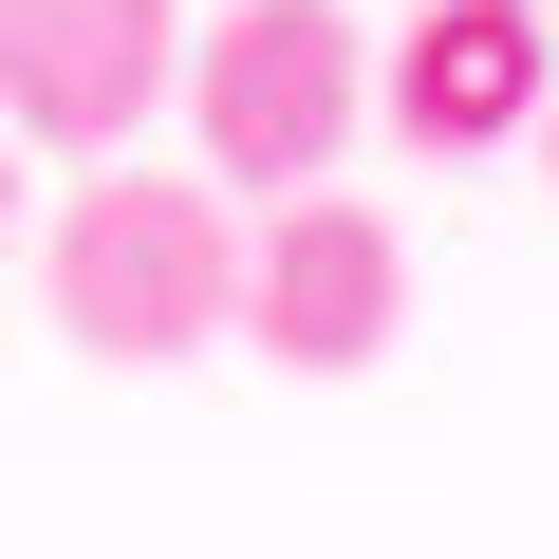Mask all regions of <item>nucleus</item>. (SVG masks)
<instances>
[{"mask_svg":"<svg viewBox=\"0 0 559 559\" xmlns=\"http://www.w3.org/2000/svg\"><path fill=\"white\" fill-rule=\"evenodd\" d=\"M38 280H57L75 355L168 373V355L242 336V205L205 168H75V205L38 224Z\"/></svg>","mask_w":559,"mask_h":559,"instance_id":"f257e3e1","label":"nucleus"},{"mask_svg":"<svg viewBox=\"0 0 559 559\" xmlns=\"http://www.w3.org/2000/svg\"><path fill=\"white\" fill-rule=\"evenodd\" d=\"M187 131H205V187H261V205L336 187V150L373 131L355 0H224V20H187Z\"/></svg>","mask_w":559,"mask_h":559,"instance_id":"f03ea898","label":"nucleus"},{"mask_svg":"<svg viewBox=\"0 0 559 559\" xmlns=\"http://www.w3.org/2000/svg\"><path fill=\"white\" fill-rule=\"evenodd\" d=\"M187 112V0H0V131L131 168V131Z\"/></svg>","mask_w":559,"mask_h":559,"instance_id":"7ed1b4c3","label":"nucleus"},{"mask_svg":"<svg viewBox=\"0 0 559 559\" xmlns=\"http://www.w3.org/2000/svg\"><path fill=\"white\" fill-rule=\"evenodd\" d=\"M242 336H261V373H373L411 336V242L355 187H299L242 242Z\"/></svg>","mask_w":559,"mask_h":559,"instance_id":"20e7f679","label":"nucleus"},{"mask_svg":"<svg viewBox=\"0 0 559 559\" xmlns=\"http://www.w3.org/2000/svg\"><path fill=\"white\" fill-rule=\"evenodd\" d=\"M540 94H559V20L540 0H411V38L373 75V112L411 150H522Z\"/></svg>","mask_w":559,"mask_h":559,"instance_id":"39448f33","label":"nucleus"},{"mask_svg":"<svg viewBox=\"0 0 559 559\" xmlns=\"http://www.w3.org/2000/svg\"><path fill=\"white\" fill-rule=\"evenodd\" d=\"M0 242H20V131H0Z\"/></svg>","mask_w":559,"mask_h":559,"instance_id":"423d86ee","label":"nucleus"},{"mask_svg":"<svg viewBox=\"0 0 559 559\" xmlns=\"http://www.w3.org/2000/svg\"><path fill=\"white\" fill-rule=\"evenodd\" d=\"M540 168H559V94H540Z\"/></svg>","mask_w":559,"mask_h":559,"instance_id":"0eeeda50","label":"nucleus"},{"mask_svg":"<svg viewBox=\"0 0 559 559\" xmlns=\"http://www.w3.org/2000/svg\"><path fill=\"white\" fill-rule=\"evenodd\" d=\"M540 20H559V0H540Z\"/></svg>","mask_w":559,"mask_h":559,"instance_id":"6e6552de","label":"nucleus"}]
</instances>
